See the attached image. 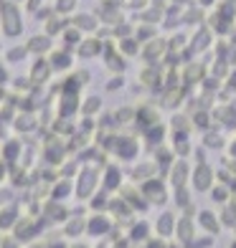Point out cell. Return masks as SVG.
Listing matches in <instances>:
<instances>
[{"label":"cell","mask_w":236,"mask_h":248,"mask_svg":"<svg viewBox=\"0 0 236 248\" xmlns=\"http://www.w3.org/2000/svg\"><path fill=\"white\" fill-rule=\"evenodd\" d=\"M18 20V13L13 8H5V31H8V36H16V33L20 31V26L16 23Z\"/></svg>","instance_id":"cell-1"},{"label":"cell","mask_w":236,"mask_h":248,"mask_svg":"<svg viewBox=\"0 0 236 248\" xmlns=\"http://www.w3.org/2000/svg\"><path fill=\"white\" fill-rule=\"evenodd\" d=\"M196 185H198L201 190H203V187L208 185V170H206V167H201V170H198V180H196Z\"/></svg>","instance_id":"cell-2"}]
</instances>
